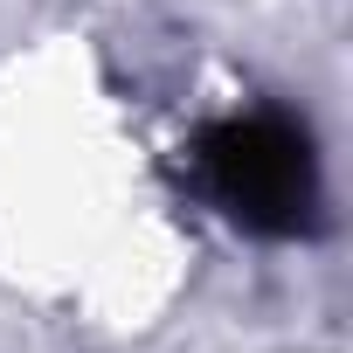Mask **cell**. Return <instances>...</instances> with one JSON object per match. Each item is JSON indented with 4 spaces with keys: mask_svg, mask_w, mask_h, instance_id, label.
<instances>
[{
    "mask_svg": "<svg viewBox=\"0 0 353 353\" xmlns=\"http://www.w3.org/2000/svg\"><path fill=\"white\" fill-rule=\"evenodd\" d=\"M194 166H201V188L256 236H305L319 222L312 139L277 111L208 125L194 145Z\"/></svg>",
    "mask_w": 353,
    "mask_h": 353,
    "instance_id": "1",
    "label": "cell"
}]
</instances>
